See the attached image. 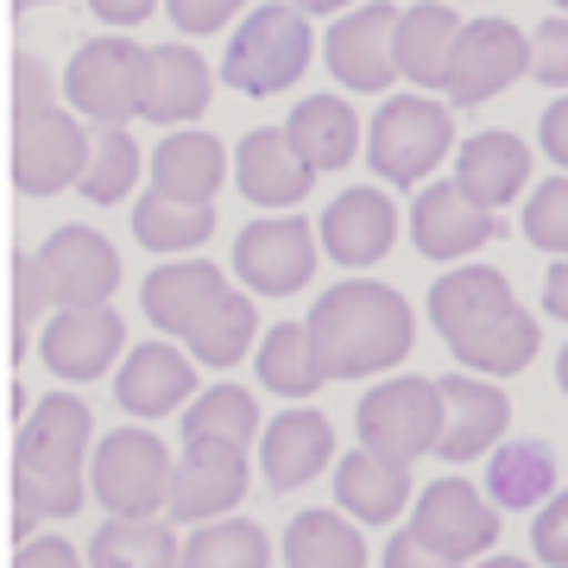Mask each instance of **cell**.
I'll return each instance as SVG.
<instances>
[{"mask_svg": "<svg viewBox=\"0 0 568 568\" xmlns=\"http://www.w3.org/2000/svg\"><path fill=\"white\" fill-rule=\"evenodd\" d=\"M227 291H234V284H227L209 260H164V265H152L140 304H145V316H152L159 335H190Z\"/></svg>", "mask_w": 568, "mask_h": 568, "instance_id": "obj_25", "label": "cell"}, {"mask_svg": "<svg viewBox=\"0 0 568 568\" xmlns=\"http://www.w3.org/2000/svg\"><path fill=\"white\" fill-rule=\"evenodd\" d=\"M13 323H20V354L32 347V335H39V316L44 304H51V291H44V272H39V253H20V265H13Z\"/></svg>", "mask_w": 568, "mask_h": 568, "instance_id": "obj_41", "label": "cell"}, {"mask_svg": "<svg viewBox=\"0 0 568 568\" xmlns=\"http://www.w3.org/2000/svg\"><path fill=\"white\" fill-rule=\"evenodd\" d=\"M429 323L467 373H487V379L525 373L544 347L537 316L511 297L499 265H448L443 278L429 284Z\"/></svg>", "mask_w": 568, "mask_h": 568, "instance_id": "obj_1", "label": "cell"}, {"mask_svg": "<svg viewBox=\"0 0 568 568\" xmlns=\"http://www.w3.org/2000/svg\"><path fill=\"white\" fill-rule=\"evenodd\" d=\"M13 108H20V114L58 108V102H51V70H44L32 51H20V63H13Z\"/></svg>", "mask_w": 568, "mask_h": 568, "instance_id": "obj_44", "label": "cell"}, {"mask_svg": "<svg viewBox=\"0 0 568 568\" xmlns=\"http://www.w3.org/2000/svg\"><path fill=\"white\" fill-rule=\"evenodd\" d=\"M549 13H568V0H549Z\"/></svg>", "mask_w": 568, "mask_h": 568, "instance_id": "obj_53", "label": "cell"}, {"mask_svg": "<svg viewBox=\"0 0 568 568\" xmlns=\"http://www.w3.org/2000/svg\"><path fill=\"white\" fill-rule=\"evenodd\" d=\"M467 568H537V562H525V556H480V562H467Z\"/></svg>", "mask_w": 568, "mask_h": 568, "instance_id": "obj_51", "label": "cell"}, {"mask_svg": "<svg viewBox=\"0 0 568 568\" xmlns=\"http://www.w3.org/2000/svg\"><path fill=\"white\" fill-rule=\"evenodd\" d=\"M13 568H82V556L63 537H32V544H20V562Z\"/></svg>", "mask_w": 568, "mask_h": 568, "instance_id": "obj_47", "label": "cell"}, {"mask_svg": "<svg viewBox=\"0 0 568 568\" xmlns=\"http://www.w3.org/2000/svg\"><path fill=\"white\" fill-rule=\"evenodd\" d=\"M114 398H121L126 417H145V424H159L171 410H190L196 398V354H183L171 342H145L133 347L114 373Z\"/></svg>", "mask_w": 568, "mask_h": 568, "instance_id": "obj_19", "label": "cell"}, {"mask_svg": "<svg viewBox=\"0 0 568 568\" xmlns=\"http://www.w3.org/2000/svg\"><path fill=\"white\" fill-rule=\"evenodd\" d=\"M89 568H183V537L164 518H102Z\"/></svg>", "mask_w": 568, "mask_h": 568, "instance_id": "obj_32", "label": "cell"}, {"mask_svg": "<svg viewBox=\"0 0 568 568\" xmlns=\"http://www.w3.org/2000/svg\"><path fill=\"white\" fill-rule=\"evenodd\" d=\"M518 77H530V32H518L511 20H474L455 39L443 95L455 108H480L493 95H506Z\"/></svg>", "mask_w": 568, "mask_h": 568, "instance_id": "obj_13", "label": "cell"}, {"mask_svg": "<svg viewBox=\"0 0 568 568\" xmlns=\"http://www.w3.org/2000/svg\"><path fill=\"white\" fill-rule=\"evenodd\" d=\"M89 455H95V417L77 392H44L13 443V499L32 518H77L89 493Z\"/></svg>", "mask_w": 568, "mask_h": 568, "instance_id": "obj_3", "label": "cell"}, {"mask_svg": "<svg viewBox=\"0 0 568 568\" xmlns=\"http://www.w3.org/2000/svg\"><path fill=\"white\" fill-rule=\"evenodd\" d=\"M410 499V467L373 455V448H354L335 462V506L354 518V525H392Z\"/></svg>", "mask_w": 568, "mask_h": 568, "instance_id": "obj_28", "label": "cell"}, {"mask_svg": "<svg viewBox=\"0 0 568 568\" xmlns=\"http://www.w3.org/2000/svg\"><path fill=\"white\" fill-rule=\"evenodd\" d=\"M234 183H241L246 203L260 209H297L316 190V171H310L304 159H297V145H291V133L284 126H253L241 145H234Z\"/></svg>", "mask_w": 568, "mask_h": 568, "instance_id": "obj_22", "label": "cell"}, {"mask_svg": "<svg viewBox=\"0 0 568 568\" xmlns=\"http://www.w3.org/2000/svg\"><path fill=\"white\" fill-rule=\"evenodd\" d=\"M455 39H462V20H455L448 0H417V7H405V20H398V77L417 82V89H443Z\"/></svg>", "mask_w": 568, "mask_h": 568, "instance_id": "obj_30", "label": "cell"}, {"mask_svg": "<svg viewBox=\"0 0 568 568\" xmlns=\"http://www.w3.org/2000/svg\"><path fill=\"white\" fill-rule=\"evenodd\" d=\"M544 316L568 323V260H556V265H549V278H544Z\"/></svg>", "mask_w": 568, "mask_h": 568, "instance_id": "obj_49", "label": "cell"}, {"mask_svg": "<svg viewBox=\"0 0 568 568\" xmlns=\"http://www.w3.org/2000/svg\"><path fill=\"white\" fill-rule=\"evenodd\" d=\"M386 568H462V562H448V556H436V549L417 537V530H398V537H386V556H379Z\"/></svg>", "mask_w": 568, "mask_h": 568, "instance_id": "obj_45", "label": "cell"}, {"mask_svg": "<svg viewBox=\"0 0 568 568\" xmlns=\"http://www.w3.org/2000/svg\"><path fill=\"white\" fill-rule=\"evenodd\" d=\"M316 234H323V253L335 265L366 272V265L386 260L392 241H398V203H392L379 183H354V190H342V196L323 209Z\"/></svg>", "mask_w": 568, "mask_h": 568, "instance_id": "obj_18", "label": "cell"}, {"mask_svg": "<svg viewBox=\"0 0 568 568\" xmlns=\"http://www.w3.org/2000/svg\"><path fill=\"white\" fill-rule=\"evenodd\" d=\"M171 448L164 436L126 424V429H108L95 455H89V493L102 499L108 518H164L171 511Z\"/></svg>", "mask_w": 568, "mask_h": 568, "instance_id": "obj_6", "label": "cell"}, {"mask_svg": "<svg viewBox=\"0 0 568 568\" xmlns=\"http://www.w3.org/2000/svg\"><path fill=\"white\" fill-rule=\"evenodd\" d=\"M455 183H462L467 196L480 209H499L518 203L530 190V145L506 126H487V133H467L462 152H455Z\"/></svg>", "mask_w": 568, "mask_h": 568, "instance_id": "obj_24", "label": "cell"}, {"mask_svg": "<svg viewBox=\"0 0 568 568\" xmlns=\"http://www.w3.org/2000/svg\"><path fill=\"white\" fill-rule=\"evenodd\" d=\"M323 467H335V424H328L323 410L310 405H291L278 410L260 436V474L272 493H297L310 487Z\"/></svg>", "mask_w": 568, "mask_h": 568, "instance_id": "obj_20", "label": "cell"}, {"mask_svg": "<svg viewBox=\"0 0 568 568\" xmlns=\"http://www.w3.org/2000/svg\"><path fill=\"white\" fill-rule=\"evenodd\" d=\"M284 133H291L297 159H304L316 178H323V171H342V164L366 145V126H361V114L347 108V95H304V102L291 108Z\"/></svg>", "mask_w": 568, "mask_h": 568, "instance_id": "obj_26", "label": "cell"}, {"mask_svg": "<svg viewBox=\"0 0 568 568\" xmlns=\"http://www.w3.org/2000/svg\"><path fill=\"white\" fill-rule=\"evenodd\" d=\"M443 398H448V424H443V448L436 455L448 467L493 455L499 436L511 429V398L499 386H487V373H448Z\"/></svg>", "mask_w": 568, "mask_h": 568, "instance_id": "obj_23", "label": "cell"}, {"mask_svg": "<svg viewBox=\"0 0 568 568\" xmlns=\"http://www.w3.org/2000/svg\"><path fill=\"white\" fill-rule=\"evenodd\" d=\"M537 140H544L549 164H556V171H568V95H556V102L544 108V121H537Z\"/></svg>", "mask_w": 568, "mask_h": 568, "instance_id": "obj_46", "label": "cell"}, {"mask_svg": "<svg viewBox=\"0 0 568 568\" xmlns=\"http://www.w3.org/2000/svg\"><path fill=\"white\" fill-rule=\"evenodd\" d=\"M562 493L556 480V448L537 443V436H506V443L487 455V499L499 511H537Z\"/></svg>", "mask_w": 568, "mask_h": 568, "instance_id": "obj_27", "label": "cell"}, {"mask_svg": "<svg viewBox=\"0 0 568 568\" xmlns=\"http://www.w3.org/2000/svg\"><path fill=\"white\" fill-rule=\"evenodd\" d=\"M26 7H58V0H26Z\"/></svg>", "mask_w": 568, "mask_h": 568, "instance_id": "obj_54", "label": "cell"}, {"mask_svg": "<svg viewBox=\"0 0 568 568\" xmlns=\"http://www.w3.org/2000/svg\"><path fill=\"white\" fill-rule=\"evenodd\" d=\"M246 499V448L241 443H183L178 474H171V525H215L234 518Z\"/></svg>", "mask_w": 568, "mask_h": 568, "instance_id": "obj_14", "label": "cell"}, {"mask_svg": "<svg viewBox=\"0 0 568 568\" xmlns=\"http://www.w3.org/2000/svg\"><path fill=\"white\" fill-rule=\"evenodd\" d=\"M209 234H215V203H178L159 190H145L133 203V241L145 253H196Z\"/></svg>", "mask_w": 568, "mask_h": 568, "instance_id": "obj_34", "label": "cell"}, {"mask_svg": "<svg viewBox=\"0 0 568 568\" xmlns=\"http://www.w3.org/2000/svg\"><path fill=\"white\" fill-rule=\"evenodd\" d=\"M310 58H316L310 13L297 0H265L227 32L222 82H234L241 95H278V89H291L310 70Z\"/></svg>", "mask_w": 568, "mask_h": 568, "instance_id": "obj_4", "label": "cell"}, {"mask_svg": "<svg viewBox=\"0 0 568 568\" xmlns=\"http://www.w3.org/2000/svg\"><path fill=\"white\" fill-rule=\"evenodd\" d=\"M209 95H215V70L203 63L196 44H152L145 51V102H140V121L152 126H190L209 114Z\"/></svg>", "mask_w": 568, "mask_h": 568, "instance_id": "obj_21", "label": "cell"}, {"mask_svg": "<svg viewBox=\"0 0 568 568\" xmlns=\"http://www.w3.org/2000/svg\"><path fill=\"white\" fill-rule=\"evenodd\" d=\"M499 234V215L480 209L462 183H424L410 203V246L436 265H462Z\"/></svg>", "mask_w": 568, "mask_h": 568, "instance_id": "obj_17", "label": "cell"}, {"mask_svg": "<svg viewBox=\"0 0 568 568\" xmlns=\"http://www.w3.org/2000/svg\"><path fill=\"white\" fill-rule=\"evenodd\" d=\"M525 241L544 246L549 260H568V171L525 196Z\"/></svg>", "mask_w": 568, "mask_h": 568, "instance_id": "obj_39", "label": "cell"}, {"mask_svg": "<svg viewBox=\"0 0 568 568\" xmlns=\"http://www.w3.org/2000/svg\"><path fill=\"white\" fill-rule=\"evenodd\" d=\"M89 159H95V133L82 126L77 108L20 114V133H13V178H20L26 196H58V190L82 183Z\"/></svg>", "mask_w": 568, "mask_h": 568, "instance_id": "obj_11", "label": "cell"}, {"mask_svg": "<svg viewBox=\"0 0 568 568\" xmlns=\"http://www.w3.org/2000/svg\"><path fill=\"white\" fill-rule=\"evenodd\" d=\"M227 183V152L215 133H164L152 152V190L178 203H215Z\"/></svg>", "mask_w": 568, "mask_h": 568, "instance_id": "obj_29", "label": "cell"}, {"mask_svg": "<svg viewBox=\"0 0 568 568\" xmlns=\"http://www.w3.org/2000/svg\"><path fill=\"white\" fill-rule=\"evenodd\" d=\"M304 323L328 379H379L392 366H405L417 347V310L405 304V291L373 278L328 284Z\"/></svg>", "mask_w": 568, "mask_h": 568, "instance_id": "obj_2", "label": "cell"}, {"mask_svg": "<svg viewBox=\"0 0 568 568\" xmlns=\"http://www.w3.org/2000/svg\"><path fill=\"white\" fill-rule=\"evenodd\" d=\"M152 7H159V0H89V13H95L102 26H114V32L145 26V20H152Z\"/></svg>", "mask_w": 568, "mask_h": 568, "instance_id": "obj_48", "label": "cell"}, {"mask_svg": "<svg viewBox=\"0 0 568 568\" xmlns=\"http://www.w3.org/2000/svg\"><path fill=\"white\" fill-rule=\"evenodd\" d=\"M246 0H164V13H171V26L178 32H190V39H209V32H222L234 13H241Z\"/></svg>", "mask_w": 568, "mask_h": 568, "instance_id": "obj_43", "label": "cell"}, {"mask_svg": "<svg viewBox=\"0 0 568 568\" xmlns=\"http://www.w3.org/2000/svg\"><path fill=\"white\" fill-rule=\"evenodd\" d=\"M297 7H304V13H335V20L354 13V0H297Z\"/></svg>", "mask_w": 568, "mask_h": 568, "instance_id": "obj_50", "label": "cell"}, {"mask_svg": "<svg viewBox=\"0 0 568 568\" xmlns=\"http://www.w3.org/2000/svg\"><path fill=\"white\" fill-rule=\"evenodd\" d=\"M253 436H265L260 405L246 386H203V398H190L183 410V443H241L253 448Z\"/></svg>", "mask_w": 568, "mask_h": 568, "instance_id": "obj_36", "label": "cell"}, {"mask_svg": "<svg viewBox=\"0 0 568 568\" xmlns=\"http://www.w3.org/2000/svg\"><path fill=\"white\" fill-rule=\"evenodd\" d=\"M253 335H265L260 316H253V297H246V291H227L222 304H215L203 323L183 335V347L196 354V366L227 373V366H241L246 354H253Z\"/></svg>", "mask_w": 568, "mask_h": 568, "instance_id": "obj_35", "label": "cell"}, {"mask_svg": "<svg viewBox=\"0 0 568 568\" xmlns=\"http://www.w3.org/2000/svg\"><path fill=\"white\" fill-rule=\"evenodd\" d=\"M398 20L405 13L392 0H361L354 13H342L323 39L328 77L354 95H386L398 82Z\"/></svg>", "mask_w": 568, "mask_h": 568, "instance_id": "obj_10", "label": "cell"}, {"mask_svg": "<svg viewBox=\"0 0 568 568\" xmlns=\"http://www.w3.org/2000/svg\"><path fill=\"white\" fill-rule=\"evenodd\" d=\"M284 568H366V537L347 511H297L284 530Z\"/></svg>", "mask_w": 568, "mask_h": 568, "instance_id": "obj_33", "label": "cell"}, {"mask_svg": "<svg viewBox=\"0 0 568 568\" xmlns=\"http://www.w3.org/2000/svg\"><path fill=\"white\" fill-rule=\"evenodd\" d=\"M556 386H562V398H568V347L556 354Z\"/></svg>", "mask_w": 568, "mask_h": 568, "instance_id": "obj_52", "label": "cell"}, {"mask_svg": "<svg viewBox=\"0 0 568 568\" xmlns=\"http://www.w3.org/2000/svg\"><path fill=\"white\" fill-rule=\"evenodd\" d=\"M39 354L63 386H89L108 366L126 361V323L114 304L95 310H51V323L39 328Z\"/></svg>", "mask_w": 568, "mask_h": 568, "instance_id": "obj_16", "label": "cell"}, {"mask_svg": "<svg viewBox=\"0 0 568 568\" xmlns=\"http://www.w3.org/2000/svg\"><path fill=\"white\" fill-rule=\"evenodd\" d=\"M253 366H260V386H272L278 398H291V405H304L310 392L328 386L323 354H316V342H310V323H272L260 335Z\"/></svg>", "mask_w": 568, "mask_h": 568, "instance_id": "obj_31", "label": "cell"}, {"mask_svg": "<svg viewBox=\"0 0 568 568\" xmlns=\"http://www.w3.org/2000/svg\"><path fill=\"white\" fill-rule=\"evenodd\" d=\"M323 260V234L304 215H265L234 234V272L253 297H297L316 278Z\"/></svg>", "mask_w": 568, "mask_h": 568, "instance_id": "obj_9", "label": "cell"}, {"mask_svg": "<svg viewBox=\"0 0 568 568\" xmlns=\"http://www.w3.org/2000/svg\"><path fill=\"white\" fill-rule=\"evenodd\" d=\"M530 77L568 95V13H549L530 39Z\"/></svg>", "mask_w": 568, "mask_h": 568, "instance_id": "obj_40", "label": "cell"}, {"mask_svg": "<svg viewBox=\"0 0 568 568\" xmlns=\"http://www.w3.org/2000/svg\"><path fill=\"white\" fill-rule=\"evenodd\" d=\"M39 272H44V291H51V310H95V304H114L121 253L95 227H58L39 246Z\"/></svg>", "mask_w": 568, "mask_h": 568, "instance_id": "obj_15", "label": "cell"}, {"mask_svg": "<svg viewBox=\"0 0 568 568\" xmlns=\"http://www.w3.org/2000/svg\"><path fill=\"white\" fill-rule=\"evenodd\" d=\"M530 556L544 568H568V487L537 506V525H530Z\"/></svg>", "mask_w": 568, "mask_h": 568, "instance_id": "obj_42", "label": "cell"}, {"mask_svg": "<svg viewBox=\"0 0 568 568\" xmlns=\"http://www.w3.org/2000/svg\"><path fill=\"white\" fill-rule=\"evenodd\" d=\"M455 152V114L436 95H386L366 121V164L386 183H424Z\"/></svg>", "mask_w": 568, "mask_h": 568, "instance_id": "obj_7", "label": "cell"}, {"mask_svg": "<svg viewBox=\"0 0 568 568\" xmlns=\"http://www.w3.org/2000/svg\"><path fill=\"white\" fill-rule=\"evenodd\" d=\"M410 530H417L436 556H448V562H480V556H493V544H499V506H493L474 480L443 474V480H429V487L417 493Z\"/></svg>", "mask_w": 568, "mask_h": 568, "instance_id": "obj_12", "label": "cell"}, {"mask_svg": "<svg viewBox=\"0 0 568 568\" xmlns=\"http://www.w3.org/2000/svg\"><path fill=\"white\" fill-rule=\"evenodd\" d=\"M140 140L126 133V126H102L95 133V159H89V171H82V196L95 209H108V203H126L133 196V183H140Z\"/></svg>", "mask_w": 568, "mask_h": 568, "instance_id": "obj_38", "label": "cell"}, {"mask_svg": "<svg viewBox=\"0 0 568 568\" xmlns=\"http://www.w3.org/2000/svg\"><path fill=\"white\" fill-rule=\"evenodd\" d=\"M63 102L77 108L89 126H126L140 121L145 102V44L108 32L70 51L63 63Z\"/></svg>", "mask_w": 568, "mask_h": 568, "instance_id": "obj_8", "label": "cell"}, {"mask_svg": "<svg viewBox=\"0 0 568 568\" xmlns=\"http://www.w3.org/2000/svg\"><path fill=\"white\" fill-rule=\"evenodd\" d=\"M443 424H448L443 379H424V373H398L386 386H366L361 410H354L361 448H373V455H386L398 467H417L424 455H436Z\"/></svg>", "mask_w": 568, "mask_h": 568, "instance_id": "obj_5", "label": "cell"}, {"mask_svg": "<svg viewBox=\"0 0 568 568\" xmlns=\"http://www.w3.org/2000/svg\"><path fill=\"white\" fill-rule=\"evenodd\" d=\"M183 568H272V537L253 518H215L183 537Z\"/></svg>", "mask_w": 568, "mask_h": 568, "instance_id": "obj_37", "label": "cell"}]
</instances>
